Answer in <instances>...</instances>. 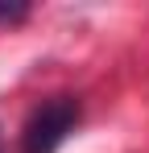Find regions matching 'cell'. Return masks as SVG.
<instances>
[{
	"instance_id": "6da1fadb",
	"label": "cell",
	"mask_w": 149,
	"mask_h": 153,
	"mask_svg": "<svg viewBox=\"0 0 149 153\" xmlns=\"http://www.w3.org/2000/svg\"><path fill=\"white\" fill-rule=\"evenodd\" d=\"M79 124V100L74 95H54L46 100L21 128V153H54L66 132H74Z\"/></svg>"
},
{
	"instance_id": "7a4b0ae2",
	"label": "cell",
	"mask_w": 149,
	"mask_h": 153,
	"mask_svg": "<svg viewBox=\"0 0 149 153\" xmlns=\"http://www.w3.org/2000/svg\"><path fill=\"white\" fill-rule=\"evenodd\" d=\"M25 17H29V4H21V0L17 4H0V21H25Z\"/></svg>"
}]
</instances>
